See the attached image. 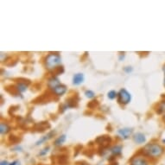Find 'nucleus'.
<instances>
[{
  "mask_svg": "<svg viewBox=\"0 0 165 165\" xmlns=\"http://www.w3.org/2000/svg\"><path fill=\"white\" fill-rule=\"evenodd\" d=\"M143 152L151 158H159L164 153V149L158 144H148L143 148Z\"/></svg>",
  "mask_w": 165,
  "mask_h": 165,
  "instance_id": "obj_1",
  "label": "nucleus"
},
{
  "mask_svg": "<svg viewBox=\"0 0 165 165\" xmlns=\"http://www.w3.org/2000/svg\"><path fill=\"white\" fill-rule=\"evenodd\" d=\"M61 62V56L57 54H49L45 59V66L48 70H53L56 68Z\"/></svg>",
  "mask_w": 165,
  "mask_h": 165,
  "instance_id": "obj_2",
  "label": "nucleus"
},
{
  "mask_svg": "<svg viewBox=\"0 0 165 165\" xmlns=\"http://www.w3.org/2000/svg\"><path fill=\"white\" fill-rule=\"evenodd\" d=\"M118 102L121 104H124V105H126L128 103H130L131 100H132V96L130 94V93L125 88H123L118 92Z\"/></svg>",
  "mask_w": 165,
  "mask_h": 165,
  "instance_id": "obj_3",
  "label": "nucleus"
},
{
  "mask_svg": "<svg viewBox=\"0 0 165 165\" xmlns=\"http://www.w3.org/2000/svg\"><path fill=\"white\" fill-rule=\"evenodd\" d=\"M132 132H133V130L131 128H123V129H119L118 131V134L123 139H127L132 135Z\"/></svg>",
  "mask_w": 165,
  "mask_h": 165,
  "instance_id": "obj_4",
  "label": "nucleus"
},
{
  "mask_svg": "<svg viewBox=\"0 0 165 165\" xmlns=\"http://www.w3.org/2000/svg\"><path fill=\"white\" fill-rule=\"evenodd\" d=\"M131 165H149V162L144 156H136L132 159Z\"/></svg>",
  "mask_w": 165,
  "mask_h": 165,
  "instance_id": "obj_5",
  "label": "nucleus"
},
{
  "mask_svg": "<svg viewBox=\"0 0 165 165\" xmlns=\"http://www.w3.org/2000/svg\"><path fill=\"white\" fill-rule=\"evenodd\" d=\"M84 80H85V77H84L83 74H80V73L75 74V75H74V77H73V84H74V85L79 86L83 83Z\"/></svg>",
  "mask_w": 165,
  "mask_h": 165,
  "instance_id": "obj_6",
  "label": "nucleus"
},
{
  "mask_svg": "<svg viewBox=\"0 0 165 165\" xmlns=\"http://www.w3.org/2000/svg\"><path fill=\"white\" fill-rule=\"evenodd\" d=\"M59 85H61V82H60V80H59L58 78H56V77H52V78H50V79L48 80V86L50 89L54 90V89L56 86H58Z\"/></svg>",
  "mask_w": 165,
  "mask_h": 165,
  "instance_id": "obj_7",
  "label": "nucleus"
},
{
  "mask_svg": "<svg viewBox=\"0 0 165 165\" xmlns=\"http://www.w3.org/2000/svg\"><path fill=\"white\" fill-rule=\"evenodd\" d=\"M133 140L135 143L137 144H144V142L146 141V138L144 136V134L141 133V132H138L133 136Z\"/></svg>",
  "mask_w": 165,
  "mask_h": 165,
  "instance_id": "obj_8",
  "label": "nucleus"
},
{
  "mask_svg": "<svg viewBox=\"0 0 165 165\" xmlns=\"http://www.w3.org/2000/svg\"><path fill=\"white\" fill-rule=\"evenodd\" d=\"M54 93H55L57 96H61L63 95L64 93L67 92V87L64 85H59L58 86H56L54 89L53 90Z\"/></svg>",
  "mask_w": 165,
  "mask_h": 165,
  "instance_id": "obj_9",
  "label": "nucleus"
},
{
  "mask_svg": "<svg viewBox=\"0 0 165 165\" xmlns=\"http://www.w3.org/2000/svg\"><path fill=\"white\" fill-rule=\"evenodd\" d=\"M9 131H10V126L6 123H1L0 124V133L2 135L8 133Z\"/></svg>",
  "mask_w": 165,
  "mask_h": 165,
  "instance_id": "obj_10",
  "label": "nucleus"
},
{
  "mask_svg": "<svg viewBox=\"0 0 165 165\" xmlns=\"http://www.w3.org/2000/svg\"><path fill=\"white\" fill-rule=\"evenodd\" d=\"M66 139H67V136H66V135H61V137H59L58 139H55V141H54V145H56V146H61V144H64V142L66 141Z\"/></svg>",
  "mask_w": 165,
  "mask_h": 165,
  "instance_id": "obj_11",
  "label": "nucleus"
},
{
  "mask_svg": "<svg viewBox=\"0 0 165 165\" xmlns=\"http://www.w3.org/2000/svg\"><path fill=\"white\" fill-rule=\"evenodd\" d=\"M121 151H122V146L121 145H116L111 149V152L115 156L121 154Z\"/></svg>",
  "mask_w": 165,
  "mask_h": 165,
  "instance_id": "obj_12",
  "label": "nucleus"
},
{
  "mask_svg": "<svg viewBox=\"0 0 165 165\" xmlns=\"http://www.w3.org/2000/svg\"><path fill=\"white\" fill-rule=\"evenodd\" d=\"M52 135H53V132H50V133L47 134L46 136H43L42 139H39L37 142L36 143V145H39V144H43L44 142H46L47 140H48L49 139H51V136H52Z\"/></svg>",
  "mask_w": 165,
  "mask_h": 165,
  "instance_id": "obj_13",
  "label": "nucleus"
},
{
  "mask_svg": "<svg viewBox=\"0 0 165 165\" xmlns=\"http://www.w3.org/2000/svg\"><path fill=\"white\" fill-rule=\"evenodd\" d=\"M16 89L19 91L20 93H23V92H25L27 90V86L24 84V83H23V82H20V83H18L17 86H16Z\"/></svg>",
  "mask_w": 165,
  "mask_h": 165,
  "instance_id": "obj_14",
  "label": "nucleus"
},
{
  "mask_svg": "<svg viewBox=\"0 0 165 165\" xmlns=\"http://www.w3.org/2000/svg\"><path fill=\"white\" fill-rule=\"evenodd\" d=\"M118 93L116 91L111 90L108 92V94H107V96H108V98H109L110 100H114V99H115V98L118 96Z\"/></svg>",
  "mask_w": 165,
  "mask_h": 165,
  "instance_id": "obj_15",
  "label": "nucleus"
},
{
  "mask_svg": "<svg viewBox=\"0 0 165 165\" xmlns=\"http://www.w3.org/2000/svg\"><path fill=\"white\" fill-rule=\"evenodd\" d=\"M85 95L87 97V98H89V99H92V98H93L94 96H95V93L93 92L92 90H86L85 92Z\"/></svg>",
  "mask_w": 165,
  "mask_h": 165,
  "instance_id": "obj_16",
  "label": "nucleus"
},
{
  "mask_svg": "<svg viewBox=\"0 0 165 165\" xmlns=\"http://www.w3.org/2000/svg\"><path fill=\"white\" fill-rule=\"evenodd\" d=\"M165 111V101L162 102V104H161V106H160L159 109H158V112L161 113V112H164Z\"/></svg>",
  "mask_w": 165,
  "mask_h": 165,
  "instance_id": "obj_17",
  "label": "nucleus"
},
{
  "mask_svg": "<svg viewBox=\"0 0 165 165\" xmlns=\"http://www.w3.org/2000/svg\"><path fill=\"white\" fill-rule=\"evenodd\" d=\"M48 149H49V147H46V148H44L43 149H42V151H40L39 155H40V156H44V155L48 153Z\"/></svg>",
  "mask_w": 165,
  "mask_h": 165,
  "instance_id": "obj_18",
  "label": "nucleus"
},
{
  "mask_svg": "<svg viewBox=\"0 0 165 165\" xmlns=\"http://www.w3.org/2000/svg\"><path fill=\"white\" fill-rule=\"evenodd\" d=\"M124 70H125V72H126V73H131V72L132 71V68L131 67H125Z\"/></svg>",
  "mask_w": 165,
  "mask_h": 165,
  "instance_id": "obj_19",
  "label": "nucleus"
},
{
  "mask_svg": "<svg viewBox=\"0 0 165 165\" xmlns=\"http://www.w3.org/2000/svg\"><path fill=\"white\" fill-rule=\"evenodd\" d=\"M9 164H10V163H9L7 161H2V162H1V164L0 165H9Z\"/></svg>",
  "mask_w": 165,
  "mask_h": 165,
  "instance_id": "obj_20",
  "label": "nucleus"
},
{
  "mask_svg": "<svg viewBox=\"0 0 165 165\" xmlns=\"http://www.w3.org/2000/svg\"><path fill=\"white\" fill-rule=\"evenodd\" d=\"M17 163H18V162H17V161H14V162L11 163L9 165H17Z\"/></svg>",
  "mask_w": 165,
  "mask_h": 165,
  "instance_id": "obj_21",
  "label": "nucleus"
},
{
  "mask_svg": "<svg viewBox=\"0 0 165 165\" xmlns=\"http://www.w3.org/2000/svg\"><path fill=\"white\" fill-rule=\"evenodd\" d=\"M163 73H164L165 75V64L163 65Z\"/></svg>",
  "mask_w": 165,
  "mask_h": 165,
  "instance_id": "obj_22",
  "label": "nucleus"
},
{
  "mask_svg": "<svg viewBox=\"0 0 165 165\" xmlns=\"http://www.w3.org/2000/svg\"><path fill=\"white\" fill-rule=\"evenodd\" d=\"M163 85H164V86H165V77H164V80H163Z\"/></svg>",
  "mask_w": 165,
  "mask_h": 165,
  "instance_id": "obj_23",
  "label": "nucleus"
},
{
  "mask_svg": "<svg viewBox=\"0 0 165 165\" xmlns=\"http://www.w3.org/2000/svg\"><path fill=\"white\" fill-rule=\"evenodd\" d=\"M163 143H165V139H163Z\"/></svg>",
  "mask_w": 165,
  "mask_h": 165,
  "instance_id": "obj_24",
  "label": "nucleus"
},
{
  "mask_svg": "<svg viewBox=\"0 0 165 165\" xmlns=\"http://www.w3.org/2000/svg\"><path fill=\"white\" fill-rule=\"evenodd\" d=\"M164 119H165V114H164Z\"/></svg>",
  "mask_w": 165,
  "mask_h": 165,
  "instance_id": "obj_25",
  "label": "nucleus"
}]
</instances>
